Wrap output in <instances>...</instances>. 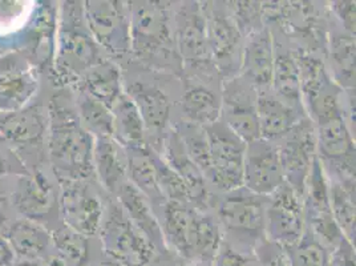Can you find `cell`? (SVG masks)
<instances>
[{"label":"cell","instance_id":"cell-1","mask_svg":"<svg viewBox=\"0 0 356 266\" xmlns=\"http://www.w3.org/2000/svg\"><path fill=\"white\" fill-rule=\"evenodd\" d=\"M124 93L134 102L145 125L148 146L160 152L173 127L181 77L160 72L129 59L120 64Z\"/></svg>","mask_w":356,"mask_h":266},{"label":"cell","instance_id":"cell-2","mask_svg":"<svg viewBox=\"0 0 356 266\" xmlns=\"http://www.w3.org/2000/svg\"><path fill=\"white\" fill-rule=\"evenodd\" d=\"M153 210L170 256L184 265L210 266L222 241L211 212L169 200H163Z\"/></svg>","mask_w":356,"mask_h":266},{"label":"cell","instance_id":"cell-3","mask_svg":"<svg viewBox=\"0 0 356 266\" xmlns=\"http://www.w3.org/2000/svg\"><path fill=\"white\" fill-rule=\"evenodd\" d=\"M131 11V59L166 74L182 75L178 54L173 1L128 0Z\"/></svg>","mask_w":356,"mask_h":266},{"label":"cell","instance_id":"cell-4","mask_svg":"<svg viewBox=\"0 0 356 266\" xmlns=\"http://www.w3.org/2000/svg\"><path fill=\"white\" fill-rule=\"evenodd\" d=\"M48 156L58 178H96L95 139L81 125L72 88L61 89L48 107Z\"/></svg>","mask_w":356,"mask_h":266},{"label":"cell","instance_id":"cell-5","mask_svg":"<svg viewBox=\"0 0 356 266\" xmlns=\"http://www.w3.org/2000/svg\"><path fill=\"white\" fill-rule=\"evenodd\" d=\"M267 29H278L291 45L325 59L331 15L327 1H262Z\"/></svg>","mask_w":356,"mask_h":266},{"label":"cell","instance_id":"cell-6","mask_svg":"<svg viewBox=\"0 0 356 266\" xmlns=\"http://www.w3.org/2000/svg\"><path fill=\"white\" fill-rule=\"evenodd\" d=\"M266 196H259L241 187L214 196L211 213L221 229L222 240L248 249H255L266 241L265 210Z\"/></svg>","mask_w":356,"mask_h":266},{"label":"cell","instance_id":"cell-7","mask_svg":"<svg viewBox=\"0 0 356 266\" xmlns=\"http://www.w3.org/2000/svg\"><path fill=\"white\" fill-rule=\"evenodd\" d=\"M60 16L56 67L63 86L72 87L88 68L108 56L89 31L84 1H65Z\"/></svg>","mask_w":356,"mask_h":266},{"label":"cell","instance_id":"cell-8","mask_svg":"<svg viewBox=\"0 0 356 266\" xmlns=\"http://www.w3.org/2000/svg\"><path fill=\"white\" fill-rule=\"evenodd\" d=\"M97 238L105 257L125 266H153L163 257L134 226L113 196L106 197Z\"/></svg>","mask_w":356,"mask_h":266},{"label":"cell","instance_id":"cell-9","mask_svg":"<svg viewBox=\"0 0 356 266\" xmlns=\"http://www.w3.org/2000/svg\"><path fill=\"white\" fill-rule=\"evenodd\" d=\"M58 185L60 221L77 233L97 237L109 194L96 178H58Z\"/></svg>","mask_w":356,"mask_h":266},{"label":"cell","instance_id":"cell-10","mask_svg":"<svg viewBox=\"0 0 356 266\" xmlns=\"http://www.w3.org/2000/svg\"><path fill=\"white\" fill-rule=\"evenodd\" d=\"M315 127L316 159L328 181L356 184L355 125L335 118Z\"/></svg>","mask_w":356,"mask_h":266},{"label":"cell","instance_id":"cell-11","mask_svg":"<svg viewBox=\"0 0 356 266\" xmlns=\"http://www.w3.org/2000/svg\"><path fill=\"white\" fill-rule=\"evenodd\" d=\"M87 26L109 59L122 64L131 58V11L125 0L84 1Z\"/></svg>","mask_w":356,"mask_h":266},{"label":"cell","instance_id":"cell-12","mask_svg":"<svg viewBox=\"0 0 356 266\" xmlns=\"http://www.w3.org/2000/svg\"><path fill=\"white\" fill-rule=\"evenodd\" d=\"M222 84V76L217 68L182 71L175 120L181 118L204 128L218 121L221 116Z\"/></svg>","mask_w":356,"mask_h":266},{"label":"cell","instance_id":"cell-13","mask_svg":"<svg viewBox=\"0 0 356 266\" xmlns=\"http://www.w3.org/2000/svg\"><path fill=\"white\" fill-rule=\"evenodd\" d=\"M210 148V172L207 176L214 194L243 187V157L246 143L221 120L205 127Z\"/></svg>","mask_w":356,"mask_h":266},{"label":"cell","instance_id":"cell-14","mask_svg":"<svg viewBox=\"0 0 356 266\" xmlns=\"http://www.w3.org/2000/svg\"><path fill=\"white\" fill-rule=\"evenodd\" d=\"M209 52L223 80L239 75L245 39L229 14L226 0L202 1Z\"/></svg>","mask_w":356,"mask_h":266},{"label":"cell","instance_id":"cell-15","mask_svg":"<svg viewBox=\"0 0 356 266\" xmlns=\"http://www.w3.org/2000/svg\"><path fill=\"white\" fill-rule=\"evenodd\" d=\"M173 23L182 71L216 68L209 52L207 19L202 1L175 0Z\"/></svg>","mask_w":356,"mask_h":266},{"label":"cell","instance_id":"cell-16","mask_svg":"<svg viewBox=\"0 0 356 266\" xmlns=\"http://www.w3.org/2000/svg\"><path fill=\"white\" fill-rule=\"evenodd\" d=\"M306 230L303 197L289 184L267 196L265 235L284 251L297 244Z\"/></svg>","mask_w":356,"mask_h":266},{"label":"cell","instance_id":"cell-17","mask_svg":"<svg viewBox=\"0 0 356 266\" xmlns=\"http://www.w3.org/2000/svg\"><path fill=\"white\" fill-rule=\"evenodd\" d=\"M277 144L284 182L302 197L306 181L316 160V136L312 120L303 118Z\"/></svg>","mask_w":356,"mask_h":266},{"label":"cell","instance_id":"cell-18","mask_svg":"<svg viewBox=\"0 0 356 266\" xmlns=\"http://www.w3.org/2000/svg\"><path fill=\"white\" fill-rule=\"evenodd\" d=\"M303 210L306 229L325 244L330 251H335L344 236L332 217L328 181L318 159L312 164V172L306 181Z\"/></svg>","mask_w":356,"mask_h":266},{"label":"cell","instance_id":"cell-19","mask_svg":"<svg viewBox=\"0 0 356 266\" xmlns=\"http://www.w3.org/2000/svg\"><path fill=\"white\" fill-rule=\"evenodd\" d=\"M220 120L246 144L259 139L258 89L241 76L223 80Z\"/></svg>","mask_w":356,"mask_h":266},{"label":"cell","instance_id":"cell-20","mask_svg":"<svg viewBox=\"0 0 356 266\" xmlns=\"http://www.w3.org/2000/svg\"><path fill=\"white\" fill-rule=\"evenodd\" d=\"M284 182L277 144L257 139L246 144L243 187L259 196H270Z\"/></svg>","mask_w":356,"mask_h":266},{"label":"cell","instance_id":"cell-21","mask_svg":"<svg viewBox=\"0 0 356 266\" xmlns=\"http://www.w3.org/2000/svg\"><path fill=\"white\" fill-rule=\"evenodd\" d=\"M159 155L184 181V184L192 194L194 205L200 210L211 212V204L216 194L211 192L208 181L200 171V168L188 156L182 146V141L173 127L165 137Z\"/></svg>","mask_w":356,"mask_h":266},{"label":"cell","instance_id":"cell-22","mask_svg":"<svg viewBox=\"0 0 356 266\" xmlns=\"http://www.w3.org/2000/svg\"><path fill=\"white\" fill-rule=\"evenodd\" d=\"M274 43V65L271 89L282 99L284 103L294 108L299 114L306 116L302 96H300V81L299 70L294 49L282 31L278 29H268Z\"/></svg>","mask_w":356,"mask_h":266},{"label":"cell","instance_id":"cell-23","mask_svg":"<svg viewBox=\"0 0 356 266\" xmlns=\"http://www.w3.org/2000/svg\"><path fill=\"white\" fill-rule=\"evenodd\" d=\"M355 56V35L344 30L331 16L325 63L331 79L344 91H356Z\"/></svg>","mask_w":356,"mask_h":266},{"label":"cell","instance_id":"cell-24","mask_svg":"<svg viewBox=\"0 0 356 266\" xmlns=\"http://www.w3.org/2000/svg\"><path fill=\"white\" fill-rule=\"evenodd\" d=\"M274 65V43L270 30L265 27L245 38L239 75L255 88L271 87Z\"/></svg>","mask_w":356,"mask_h":266},{"label":"cell","instance_id":"cell-25","mask_svg":"<svg viewBox=\"0 0 356 266\" xmlns=\"http://www.w3.org/2000/svg\"><path fill=\"white\" fill-rule=\"evenodd\" d=\"M93 172L99 185L113 197L129 181L125 149L113 137L95 139Z\"/></svg>","mask_w":356,"mask_h":266},{"label":"cell","instance_id":"cell-26","mask_svg":"<svg viewBox=\"0 0 356 266\" xmlns=\"http://www.w3.org/2000/svg\"><path fill=\"white\" fill-rule=\"evenodd\" d=\"M59 185L47 178L43 172H35V175L24 176L19 181L14 193V204L16 209L27 219L38 221L47 217L55 208H58Z\"/></svg>","mask_w":356,"mask_h":266},{"label":"cell","instance_id":"cell-27","mask_svg":"<svg viewBox=\"0 0 356 266\" xmlns=\"http://www.w3.org/2000/svg\"><path fill=\"white\" fill-rule=\"evenodd\" d=\"M303 118L306 116L284 103L271 87L258 91L259 139L275 144Z\"/></svg>","mask_w":356,"mask_h":266},{"label":"cell","instance_id":"cell-28","mask_svg":"<svg viewBox=\"0 0 356 266\" xmlns=\"http://www.w3.org/2000/svg\"><path fill=\"white\" fill-rule=\"evenodd\" d=\"M38 88V79L17 59L0 60V111L10 114L24 108Z\"/></svg>","mask_w":356,"mask_h":266},{"label":"cell","instance_id":"cell-29","mask_svg":"<svg viewBox=\"0 0 356 266\" xmlns=\"http://www.w3.org/2000/svg\"><path fill=\"white\" fill-rule=\"evenodd\" d=\"M134 226L145 236L160 254H169L163 242V232L148 198L128 181L115 196Z\"/></svg>","mask_w":356,"mask_h":266},{"label":"cell","instance_id":"cell-30","mask_svg":"<svg viewBox=\"0 0 356 266\" xmlns=\"http://www.w3.org/2000/svg\"><path fill=\"white\" fill-rule=\"evenodd\" d=\"M48 131V111L42 105L22 108L0 118V134L14 143L31 144L43 140Z\"/></svg>","mask_w":356,"mask_h":266},{"label":"cell","instance_id":"cell-31","mask_svg":"<svg viewBox=\"0 0 356 266\" xmlns=\"http://www.w3.org/2000/svg\"><path fill=\"white\" fill-rule=\"evenodd\" d=\"M74 86L88 92L109 109L124 93L121 68L116 61L109 58L88 68Z\"/></svg>","mask_w":356,"mask_h":266},{"label":"cell","instance_id":"cell-32","mask_svg":"<svg viewBox=\"0 0 356 266\" xmlns=\"http://www.w3.org/2000/svg\"><path fill=\"white\" fill-rule=\"evenodd\" d=\"M11 249L22 260L36 261L44 257L49 249L51 233L42 224L30 219L14 222L6 232Z\"/></svg>","mask_w":356,"mask_h":266},{"label":"cell","instance_id":"cell-33","mask_svg":"<svg viewBox=\"0 0 356 266\" xmlns=\"http://www.w3.org/2000/svg\"><path fill=\"white\" fill-rule=\"evenodd\" d=\"M113 116V139L122 148L148 147L144 121L134 102L122 93L111 108Z\"/></svg>","mask_w":356,"mask_h":266},{"label":"cell","instance_id":"cell-34","mask_svg":"<svg viewBox=\"0 0 356 266\" xmlns=\"http://www.w3.org/2000/svg\"><path fill=\"white\" fill-rule=\"evenodd\" d=\"M74 107L81 125L93 139L113 137L112 111L84 89L74 86Z\"/></svg>","mask_w":356,"mask_h":266},{"label":"cell","instance_id":"cell-35","mask_svg":"<svg viewBox=\"0 0 356 266\" xmlns=\"http://www.w3.org/2000/svg\"><path fill=\"white\" fill-rule=\"evenodd\" d=\"M125 153L128 160L129 182L148 198L152 207H156L163 201V197L156 178V171L152 160V149L149 146L143 148H128L125 149Z\"/></svg>","mask_w":356,"mask_h":266},{"label":"cell","instance_id":"cell-36","mask_svg":"<svg viewBox=\"0 0 356 266\" xmlns=\"http://www.w3.org/2000/svg\"><path fill=\"white\" fill-rule=\"evenodd\" d=\"M49 233L56 254H59L67 265H90L93 245L99 242L97 237H87L77 233L63 222Z\"/></svg>","mask_w":356,"mask_h":266},{"label":"cell","instance_id":"cell-37","mask_svg":"<svg viewBox=\"0 0 356 266\" xmlns=\"http://www.w3.org/2000/svg\"><path fill=\"white\" fill-rule=\"evenodd\" d=\"M328 194L334 220L344 238L355 245L356 184L328 181Z\"/></svg>","mask_w":356,"mask_h":266},{"label":"cell","instance_id":"cell-38","mask_svg":"<svg viewBox=\"0 0 356 266\" xmlns=\"http://www.w3.org/2000/svg\"><path fill=\"white\" fill-rule=\"evenodd\" d=\"M173 128L178 133L188 156L207 178L210 172V148L205 128L181 118L173 121Z\"/></svg>","mask_w":356,"mask_h":266},{"label":"cell","instance_id":"cell-39","mask_svg":"<svg viewBox=\"0 0 356 266\" xmlns=\"http://www.w3.org/2000/svg\"><path fill=\"white\" fill-rule=\"evenodd\" d=\"M286 254L290 266H332V251L307 229Z\"/></svg>","mask_w":356,"mask_h":266},{"label":"cell","instance_id":"cell-40","mask_svg":"<svg viewBox=\"0 0 356 266\" xmlns=\"http://www.w3.org/2000/svg\"><path fill=\"white\" fill-rule=\"evenodd\" d=\"M152 160H153L154 171H156L157 184H159L160 192L163 194V200L194 205L192 194L186 188V185L184 184V181L168 164L163 162V157L153 149H152Z\"/></svg>","mask_w":356,"mask_h":266},{"label":"cell","instance_id":"cell-41","mask_svg":"<svg viewBox=\"0 0 356 266\" xmlns=\"http://www.w3.org/2000/svg\"><path fill=\"white\" fill-rule=\"evenodd\" d=\"M226 6L243 39L266 27L262 16V1L226 0Z\"/></svg>","mask_w":356,"mask_h":266},{"label":"cell","instance_id":"cell-42","mask_svg":"<svg viewBox=\"0 0 356 266\" xmlns=\"http://www.w3.org/2000/svg\"><path fill=\"white\" fill-rule=\"evenodd\" d=\"M255 251L236 247L222 240L210 266H255Z\"/></svg>","mask_w":356,"mask_h":266},{"label":"cell","instance_id":"cell-43","mask_svg":"<svg viewBox=\"0 0 356 266\" xmlns=\"http://www.w3.org/2000/svg\"><path fill=\"white\" fill-rule=\"evenodd\" d=\"M331 16L341 27L351 33H356V3L354 0L327 1Z\"/></svg>","mask_w":356,"mask_h":266},{"label":"cell","instance_id":"cell-44","mask_svg":"<svg viewBox=\"0 0 356 266\" xmlns=\"http://www.w3.org/2000/svg\"><path fill=\"white\" fill-rule=\"evenodd\" d=\"M255 266H290L286 251L267 240L255 249Z\"/></svg>","mask_w":356,"mask_h":266},{"label":"cell","instance_id":"cell-45","mask_svg":"<svg viewBox=\"0 0 356 266\" xmlns=\"http://www.w3.org/2000/svg\"><path fill=\"white\" fill-rule=\"evenodd\" d=\"M332 266H355V245L343 238L339 247L332 251Z\"/></svg>","mask_w":356,"mask_h":266},{"label":"cell","instance_id":"cell-46","mask_svg":"<svg viewBox=\"0 0 356 266\" xmlns=\"http://www.w3.org/2000/svg\"><path fill=\"white\" fill-rule=\"evenodd\" d=\"M15 264V253L8 241L0 236V266H13Z\"/></svg>","mask_w":356,"mask_h":266},{"label":"cell","instance_id":"cell-47","mask_svg":"<svg viewBox=\"0 0 356 266\" xmlns=\"http://www.w3.org/2000/svg\"><path fill=\"white\" fill-rule=\"evenodd\" d=\"M13 266H48L45 263H40L39 260L36 261H30V260H22L19 263H15Z\"/></svg>","mask_w":356,"mask_h":266},{"label":"cell","instance_id":"cell-48","mask_svg":"<svg viewBox=\"0 0 356 266\" xmlns=\"http://www.w3.org/2000/svg\"><path fill=\"white\" fill-rule=\"evenodd\" d=\"M7 172H8V163L3 156V153L0 152V178H3Z\"/></svg>","mask_w":356,"mask_h":266},{"label":"cell","instance_id":"cell-49","mask_svg":"<svg viewBox=\"0 0 356 266\" xmlns=\"http://www.w3.org/2000/svg\"><path fill=\"white\" fill-rule=\"evenodd\" d=\"M99 266H125L124 264H121V263H118V261H115V260H112V258H108V257H105L104 254H103V258H102V261H100V264Z\"/></svg>","mask_w":356,"mask_h":266},{"label":"cell","instance_id":"cell-50","mask_svg":"<svg viewBox=\"0 0 356 266\" xmlns=\"http://www.w3.org/2000/svg\"><path fill=\"white\" fill-rule=\"evenodd\" d=\"M3 228H6V217H4V214L0 212V232L3 230Z\"/></svg>","mask_w":356,"mask_h":266},{"label":"cell","instance_id":"cell-51","mask_svg":"<svg viewBox=\"0 0 356 266\" xmlns=\"http://www.w3.org/2000/svg\"><path fill=\"white\" fill-rule=\"evenodd\" d=\"M179 266H204V265H184V264H179Z\"/></svg>","mask_w":356,"mask_h":266},{"label":"cell","instance_id":"cell-52","mask_svg":"<svg viewBox=\"0 0 356 266\" xmlns=\"http://www.w3.org/2000/svg\"><path fill=\"white\" fill-rule=\"evenodd\" d=\"M0 198H1V197H0Z\"/></svg>","mask_w":356,"mask_h":266}]
</instances>
